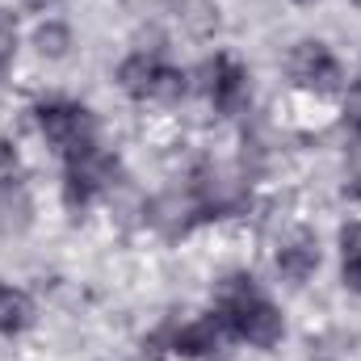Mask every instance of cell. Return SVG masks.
<instances>
[{
  "label": "cell",
  "instance_id": "cell-3",
  "mask_svg": "<svg viewBox=\"0 0 361 361\" xmlns=\"http://www.w3.org/2000/svg\"><path fill=\"white\" fill-rule=\"evenodd\" d=\"M114 177H118V160H114L109 152H101L97 143L72 152V156H68V177H63V197H68V206H85L92 193L109 189Z\"/></svg>",
  "mask_w": 361,
  "mask_h": 361
},
{
  "label": "cell",
  "instance_id": "cell-16",
  "mask_svg": "<svg viewBox=\"0 0 361 361\" xmlns=\"http://www.w3.org/2000/svg\"><path fill=\"white\" fill-rule=\"evenodd\" d=\"M345 114H349V122H357L361 126V80L349 89V101H345Z\"/></svg>",
  "mask_w": 361,
  "mask_h": 361
},
{
  "label": "cell",
  "instance_id": "cell-5",
  "mask_svg": "<svg viewBox=\"0 0 361 361\" xmlns=\"http://www.w3.org/2000/svg\"><path fill=\"white\" fill-rule=\"evenodd\" d=\"M206 76H210L206 92H210V101H214L219 114H240V109H248L252 85H248V72H244L235 59L219 55L214 63H206Z\"/></svg>",
  "mask_w": 361,
  "mask_h": 361
},
{
  "label": "cell",
  "instance_id": "cell-14",
  "mask_svg": "<svg viewBox=\"0 0 361 361\" xmlns=\"http://www.w3.org/2000/svg\"><path fill=\"white\" fill-rule=\"evenodd\" d=\"M13 51H17V21L0 8V72L8 68V59H13Z\"/></svg>",
  "mask_w": 361,
  "mask_h": 361
},
{
  "label": "cell",
  "instance_id": "cell-2",
  "mask_svg": "<svg viewBox=\"0 0 361 361\" xmlns=\"http://www.w3.org/2000/svg\"><path fill=\"white\" fill-rule=\"evenodd\" d=\"M38 130L47 135V143H55L59 152H80V147H89L92 135H97V122H92V114L85 105H76V101H47V105H38Z\"/></svg>",
  "mask_w": 361,
  "mask_h": 361
},
{
  "label": "cell",
  "instance_id": "cell-4",
  "mask_svg": "<svg viewBox=\"0 0 361 361\" xmlns=\"http://www.w3.org/2000/svg\"><path fill=\"white\" fill-rule=\"evenodd\" d=\"M286 72L298 89L311 92H336L341 89V63L324 42H298L286 55Z\"/></svg>",
  "mask_w": 361,
  "mask_h": 361
},
{
  "label": "cell",
  "instance_id": "cell-7",
  "mask_svg": "<svg viewBox=\"0 0 361 361\" xmlns=\"http://www.w3.org/2000/svg\"><path fill=\"white\" fill-rule=\"evenodd\" d=\"M156 72H160V59H152L147 51H135L130 59L118 63V85L130 92V97H152V89H156Z\"/></svg>",
  "mask_w": 361,
  "mask_h": 361
},
{
  "label": "cell",
  "instance_id": "cell-12",
  "mask_svg": "<svg viewBox=\"0 0 361 361\" xmlns=\"http://www.w3.org/2000/svg\"><path fill=\"white\" fill-rule=\"evenodd\" d=\"M185 25L193 30V34H210L214 25H219V8L210 4V0H185Z\"/></svg>",
  "mask_w": 361,
  "mask_h": 361
},
{
  "label": "cell",
  "instance_id": "cell-9",
  "mask_svg": "<svg viewBox=\"0 0 361 361\" xmlns=\"http://www.w3.org/2000/svg\"><path fill=\"white\" fill-rule=\"evenodd\" d=\"M277 269L286 273L290 281H307L311 273L319 269V244L315 240H294V244H286L281 252H277Z\"/></svg>",
  "mask_w": 361,
  "mask_h": 361
},
{
  "label": "cell",
  "instance_id": "cell-8",
  "mask_svg": "<svg viewBox=\"0 0 361 361\" xmlns=\"http://www.w3.org/2000/svg\"><path fill=\"white\" fill-rule=\"evenodd\" d=\"M34 324V302L17 286H0V336H21Z\"/></svg>",
  "mask_w": 361,
  "mask_h": 361
},
{
  "label": "cell",
  "instance_id": "cell-15",
  "mask_svg": "<svg viewBox=\"0 0 361 361\" xmlns=\"http://www.w3.org/2000/svg\"><path fill=\"white\" fill-rule=\"evenodd\" d=\"M17 173H21V156L8 139H0V185H13Z\"/></svg>",
  "mask_w": 361,
  "mask_h": 361
},
{
  "label": "cell",
  "instance_id": "cell-17",
  "mask_svg": "<svg viewBox=\"0 0 361 361\" xmlns=\"http://www.w3.org/2000/svg\"><path fill=\"white\" fill-rule=\"evenodd\" d=\"M25 4H30V8H51L55 0H25Z\"/></svg>",
  "mask_w": 361,
  "mask_h": 361
},
{
  "label": "cell",
  "instance_id": "cell-18",
  "mask_svg": "<svg viewBox=\"0 0 361 361\" xmlns=\"http://www.w3.org/2000/svg\"><path fill=\"white\" fill-rule=\"evenodd\" d=\"M294 4H315V0H294Z\"/></svg>",
  "mask_w": 361,
  "mask_h": 361
},
{
  "label": "cell",
  "instance_id": "cell-1",
  "mask_svg": "<svg viewBox=\"0 0 361 361\" xmlns=\"http://www.w3.org/2000/svg\"><path fill=\"white\" fill-rule=\"evenodd\" d=\"M219 315L231 324L235 336H244V341L257 345V349L277 345L281 332H286L281 311H277L269 298L257 290V281H252L248 273H231V277H223V286H219Z\"/></svg>",
  "mask_w": 361,
  "mask_h": 361
},
{
  "label": "cell",
  "instance_id": "cell-19",
  "mask_svg": "<svg viewBox=\"0 0 361 361\" xmlns=\"http://www.w3.org/2000/svg\"><path fill=\"white\" fill-rule=\"evenodd\" d=\"M357 4H361V0H357Z\"/></svg>",
  "mask_w": 361,
  "mask_h": 361
},
{
  "label": "cell",
  "instance_id": "cell-13",
  "mask_svg": "<svg viewBox=\"0 0 361 361\" xmlns=\"http://www.w3.org/2000/svg\"><path fill=\"white\" fill-rule=\"evenodd\" d=\"M180 97H185V72H180V68H169V63H160L152 101H180Z\"/></svg>",
  "mask_w": 361,
  "mask_h": 361
},
{
  "label": "cell",
  "instance_id": "cell-11",
  "mask_svg": "<svg viewBox=\"0 0 361 361\" xmlns=\"http://www.w3.org/2000/svg\"><path fill=\"white\" fill-rule=\"evenodd\" d=\"M34 42H38V51H42V55L59 59V55H68V47H72V34H68V25H59V21H47V25H38Z\"/></svg>",
  "mask_w": 361,
  "mask_h": 361
},
{
  "label": "cell",
  "instance_id": "cell-6",
  "mask_svg": "<svg viewBox=\"0 0 361 361\" xmlns=\"http://www.w3.org/2000/svg\"><path fill=\"white\" fill-rule=\"evenodd\" d=\"M227 341H231V324L223 315H202V319L185 324L177 336H173V349H177L180 357L210 361V357H223Z\"/></svg>",
  "mask_w": 361,
  "mask_h": 361
},
{
  "label": "cell",
  "instance_id": "cell-10",
  "mask_svg": "<svg viewBox=\"0 0 361 361\" xmlns=\"http://www.w3.org/2000/svg\"><path fill=\"white\" fill-rule=\"evenodd\" d=\"M341 257H345V286L361 294V219L341 227Z\"/></svg>",
  "mask_w": 361,
  "mask_h": 361
}]
</instances>
